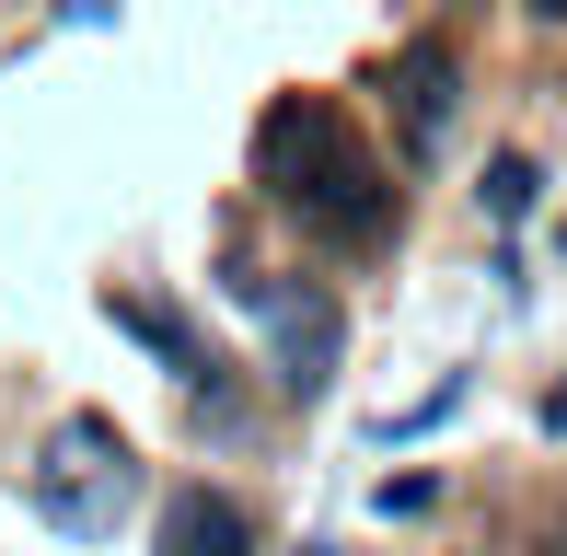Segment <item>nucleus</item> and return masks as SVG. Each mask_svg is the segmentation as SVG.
I'll use <instances>...</instances> for the list:
<instances>
[{"label": "nucleus", "mask_w": 567, "mask_h": 556, "mask_svg": "<svg viewBox=\"0 0 567 556\" xmlns=\"http://www.w3.org/2000/svg\"><path fill=\"white\" fill-rule=\"evenodd\" d=\"M105 325H127V337H140L151 360L174 371V383H197V394L220 383V360H209V337H197V325L174 313V301H140V290H105Z\"/></svg>", "instance_id": "6"}, {"label": "nucleus", "mask_w": 567, "mask_h": 556, "mask_svg": "<svg viewBox=\"0 0 567 556\" xmlns=\"http://www.w3.org/2000/svg\"><path fill=\"white\" fill-rule=\"evenodd\" d=\"M556 556H567V534H556Z\"/></svg>", "instance_id": "11"}, {"label": "nucleus", "mask_w": 567, "mask_h": 556, "mask_svg": "<svg viewBox=\"0 0 567 556\" xmlns=\"http://www.w3.org/2000/svg\"><path fill=\"white\" fill-rule=\"evenodd\" d=\"M394 116H405V151H417V163L452 140V116H463V59H452L441 35H417V47L394 59Z\"/></svg>", "instance_id": "5"}, {"label": "nucleus", "mask_w": 567, "mask_h": 556, "mask_svg": "<svg viewBox=\"0 0 567 556\" xmlns=\"http://www.w3.org/2000/svg\"><path fill=\"white\" fill-rule=\"evenodd\" d=\"M533 12H545V23H567V0H533Z\"/></svg>", "instance_id": "10"}, {"label": "nucleus", "mask_w": 567, "mask_h": 556, "mask_svg": "<svg viewBox=\"0 0 567 556\" xmlns=\"http://www.w3.org/2000/svg\"><path fill=\"white\" fill-rule=\"evenodd\" d=\"M545 441H567V383H556V394H545Z\"/></svg>", "instance_id": "9"}, {"label": "nucleus", "mask_w": 567, "mask_h": 556, "mask_svg": "<svg viewBox=\"0 0 567 556\" xmlns=\"http://www.w3.org/2000/svg\"><path fill=\"white\" fill-rule=\"evenodd\" d=\"M151 556H255V511L231 487H163V511H151Z\"/></svg>", "instance_id": "4"}, {"label": "nucleus", "mask_w": 567, "mask_h": 556, "mask_svg": "<svg viewBox=\"0 0 567 556\" xmlns=\"http://www.w3.org/2000/svg\"><path fill=\"white\" fill-rule=\"evenodd\" d=\"M255 186H267L278 209H301L313 233H337V244L394 233V186H382L371 140L348 128L337 93H278V105L255 116Z\"/></svg>", "instance_id": "1"}, {"label": "nucleus", "mask_w": 567, "mask_h": 556, "mask_svg": "<svg viewBox=\"0 0 567 556\" xmlns=\"http://www.w3.org/2000/svg\"><path fill=\"white\" fill-rule=\"evenodd\" d=\"M452 406H463V371H441V383H429V394H417L405 418H382V441H417V429H441Z\"/></svg>", "instance_id": "8"}, {"label": "nucleus", "mask_w": 567, "mask_h": 556, "mask_svg": "<svg viewBox=\"0 0 567 556\" xmlns=\"http://www.w3.org/2000/svg\"><path fill=\"white\" fill-rule=\"evenodd\" d=\"M220 290L244 301L255 325H267V348H278V394H301V406H313V394L337 383V348H348L337 290H313V278H267V267H231Z\"/></svg>", "instance_id": "3"}, {"label": "nucleus", "mask_w": 567, "mask_h": 556, "mask_svg": "<svg viewBox=\"0 0 567 556\" xmlns=\"http://www.w3.org/2000/svg\"><path fill=\"white\" fill-rule=\"evenodd\" d=\"M533 197H545L533 151H498V163H486V220H533Z\"/></svg>", "instance_id": "7"}, {"label": "nucleus", "mask_w": 567, "mask_h": 556, "mask_svg": "<svg viewBox=\"0 0 567 556\" xmlns=\"http://www.w3.org/2000/svg\"><path fill=\"white\" fill-rule=\"evenodd\" d=\"M127 498H140V464H127V441L105 418H59L47 429V464H35V511L59 522V534H116Z\"/></svg>", "instance_id": "2"}]
</instances>
